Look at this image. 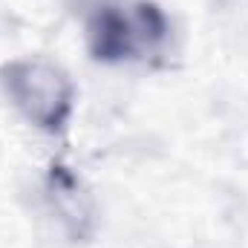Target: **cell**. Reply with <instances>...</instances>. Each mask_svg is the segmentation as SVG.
I'll return each mask as SVG.
<instances>
[{
    "label": "cell",
    "instance_id": "1",
    "mask_svg": "<svg viewBox=\"0 0 248 248\" xmlns=\"http://www.w3.org/2000/svg\"><path fill=\"white\" fill-rule=\"evenodd\" d=\"M87 49L101 63H139L159 55L170 20L153 0H98L84 20Z\"/></svg>",
    "mask_w": 248,
    "mask_h": 248
},
{
    "label": "cell",
    "instance_id": "2",
    "mask_svg": "<svg viewBox=\"0 0 248 248\" xmlns=\"http://www.w3.org/2000/svg\"><path fill=\"white\" fill-rule=\"evenodd\" d=\"M0 90L9 104L46 136H61L75 110V87L58 63L15 58L0 66Z\"/></svg>",
    "mask_w": 248,
    "mask_h": 248
},
{
    "label": "cell",
    "instance_id": "3",
    "mask_svg": "<svg viewBox=\"0 0 248 248\" xmlns=\"http://www.w3.org/2000/svg\"><path fill=\"white\" fill-rule=\"evenodd\" d=\"M46 199L61 219V225L69 231V237L84 240L95 225V202L84 182L63 165H52L46 173Z\"/></svg>",
    "mask_w": 248,
    "mask_h": 248
}]
</instances>
